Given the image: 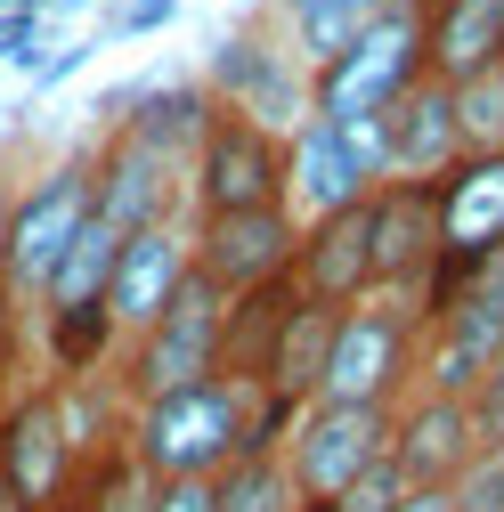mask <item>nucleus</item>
Instances as JSON below:
<instances>
[{"label": "nucleus", "mask_w": 504, "mask_h": 512, "mask_svg": "<svg viewBox=\"0 0 504 512\" xmlns=\"http://www.w3.org/2000/svg\"><path fill=\"white\" fill-rule=\"evenodd\" d=\"M204 90L228 114L269 122V131H293L309 114V66L293 57V41H261V33H228L204 66Z\"/></svg>", "instance_id": "nucleus-11"}, {"label": "nucleus", "mask_w": 504, "mask_h": 512, "mask_svg": "<svg viewBox=\"0 0 504 512\" xmlns=\"http://www.w3.org/2000/svg\"><path fill=\"white\" fill-rule=\"evenodd\" d=\"M0 171H9V147H0Z\"/></svg>", "instance_id": "nucleus-39"}, {"label": "nucleus", "mask_w": 504, "mask_h": 512, "mask_svg": "<svg viewBox=\"0 0 504 512\" xmlns=\"http://www.w3.org/2000/svg\"><path fill=\"white\" fill-rule=\"evenodd\" d=\"M480 9H496V17H504V0H480Z\"/></svg>", "instance_id": "nucleus-37"}, {"label": "nucleus", "mask_w": 504, "mask_h": 512, "mask_svg": "<svg viewBox=\"0 0 504 512\" xmlns=\"http://www.w3.org/2000/svg\"><path fill=\"white\" fill-rule=\"evenodd\" d=\"M49 512H82V504H74V496H66V504H49Z\"/></svg>", "instance_id": "nucleus-36"}, {"label": "nucleus", "mask_w": 504, "mask_h": 512, "mask_svg": "<svg viewBox=\"0 0 504 512\" xmlns=\"http://www.w3.org/2000/svg\"><path fill=\"white\" fill-rule=\"evenodd\" d=\"M334 326H342V309L334 301H293V317H285V334H277V350H269V399L277 407H309V399H318V374H326V358H334Z\"/></svg>", "instance_id": "nucleus-18"}, {"label": "nucleus", "mask_w": 504, "mask_h": 512, "mask_svg": "<svg viewBox=\"0 0 504 512\" xmlns=\"http://www.w3.org/2000/svg\"><path fill=\"white\" fill-rule=\"evenodd\" d=\"M391 415L399 407H326V399H309L293 415V431L277 439V464L293 480L301 504H334L374 456H391Z\"/></svg>", "instance_id": "nucleus-7"}, {"label": "nucleus", "mask_w": 504, "mask_h": 512, "mask_svg": "<svg viewBox=\"0 0 504 512\" xmlns=\"http://www.w3.org/2000/svg\"><path fill=\"white\" fill-rule=\"evenodd\" d=\"M293 244H301V220L285 204L269 212H220V220H187V252H196V285H212L220 301L269 285V277H293Z\"/></svg>", "instance_id": "nucleus-10"}, {"label": "nucleus", "mask_w": 504, "mask_h": 512, "mask_svg": "<svg viewBox=\"0 0 504 512\" xmlns=\"http://www.w3.org/2000/svg\"><path fill=\"white\" fill-rule=\"evenodd\" d=\"M423 9H431V0H423Z\"/></svg>", "instance_id": "nucleus-40"}, {"label": "nucleus", "mask_w": 504, "mask_h": 512, "mask_svg": "<svg viewBox=\"0 0 504 512\" xmlns=\"http://www.w3.org/2000/svg\"><path fill=\"white\" fill-rule=\"evenodd\" d=\"M41 33H49V17H33V9H0V66L41 74Z\"/></svg>", "instance_id": "nucleus-28"}, {"label": "nucleus", "mask_w": 504, "mask_h": 512, "mask_svg": "<svg viewBox=\"0 0 504 512\" xmlns=\"http://www.w3.org/2000/svg\"><path fill=\"white\" fill-rule=\"evenodd\" d=\"M196 277V252H187V220L171 228H147V236H122L114 252V277H106V317H114V334L131 342L147 334L155 317L171 309V293Z\"/></svg>", "instance_id": "nucleus-12"}, {"label": "nucleus", "mask_w": 504, "mask_h": 512, "mask_svg": "<svg viewBox=\"0 0 504 512\" xmlns=\"http://www.w3.org/2000/svg\"><path fill=\"white\" fill-rule=\"evenodd\" d=\"M456 155H464V131H456V90L423 74V82L391 106V179H439Z\"/></svg>", "instance_id": "nucleus-16"}, {"label": "nucleus", "mask_w": 504, "mask_h": 512, "mask_svg": "<svg viewBox=\"0 0 504 512\" xmlns=\"http://www.w3.org/2000/svg\"><path fill=\"white\" fill-rule=\"evenodd\" d=\"M25 342H33V326H25L9 301H0V407H9V399H17V382H25V366H17ZM33 374H41V366H33Z\"/></svg>", "instance_id": "nucleus-29"}, {"label": "nucleus", "mask_w": 504, "mask_h": 512, "mask_svg": "<svg viewBox=\"0 0 504 512\" xmlns=\"http://www.w3.org/2000/svg\"><path fill=\"white\" fill-rule=\"evenodd\" d=\"M496 41H504L496 9H480V0H431L423 9V74L456 90V82L496 66Z\"/></svg>", "instance_id": "nucleus-17"}, {"label": "nucleus", "mask_w": 504, "mask_h": 512, "mask_svg": "<svg viewBox=\"0 0 504 512\" xmlns=\"http://www.w3.org/2000/svg\"><path fill=\"white\" fill-rule=\"evenodd\" d=\"M212 496H220V512H293V504H301L277 456H236V464L212 480Z\"/></svg>", "instance_id": "nucleus-23"}, {"label": "nucleus", "mask_w": 504, "mask_h": 512, "mask_svg": "<svg viewBox=\"0 0 504 512\" xmlns=\"http://www.w3.org/2000/svg\"><path fill=\"white\" fill-rule=\"evenodd\" d=\"M423 82V0H399L391 17H374L342 57L309 74V114L350 122V114H391Z\"/></svg>", "instance_id": "nucleus-4"}, {"label": "nucleus", "mask_w": 504, "mask_h": 512, "mask_svg": "<svg viewBox=\"0 0 504 512\" xmlns=\"http://www.w3.org/2000/svg\"><path fill=\"white\" fill-rule=\"evenodd\" d=\"M155 496H163V480L131 456V439L90 447L82 472H74V504H82V512H155Z\"/></svg>", "instance_id": "nucleus-22"}, {"label": "nucleus", "mask_w": 504, "mask_h": 512, "mask_svg": "<svg viewBox=\"0 0 504 512\" xmlns=\"http://www.w3.org/2000/svg\"><path fill=\"white\" fill-rule=\"evenodd\" d=\"M90 147H74L66 163H49L41 179H25L9 196V228H0V301L17 317H33V293L49 285V269L66 261V244L90 228Z\"/></svg>", "instance_id": "nucleus-2"}, {"label": "nucleus", "mask_w": 504, "mask_h": 512, "mask_svg": "<svg viewBox=\"0 0 504 512\" xmlns=\"http://www.w3.org/2000/svg\"><path fill=\"white\" fill-rule=\"evenodd\" d=\"M293 285L309 301H366L374 293V244H366V196L342 204V212H318V220H301V244H293Z\"/></svg>", "instance_id": "nucleus-14"}, {"label": "nucleus", "mask_w": 504, "mask_h": 512, "mask_svg": "<svg viewBox=\"0 0 504 512\" xmlns=\"http://www.w3.org/2000/svg\"><path fill=\"white\" fill-rule=\"evenodd\" d=\"M399 496H407V480H399V464L391 456H374L342 496H334V512H399Z\"/></svg>", "instance_id": "nucleus-27"}, {"label": "nucleus", "mask_w": 504, "mask_h": 512, "mask_svg": "<svg viewBox=\"0 0 504 512\" xmlns=\"http://www.w3.org/2000/svg\"><path fill=\"white\" fill-rule=\"evenodd\" d=\"M480 456V431L464 399H439V391H407L391 415V464L407 488H456V472Z\"/></svg>", "instance_id": "nucleus-13"}, {"label": "nucleus", "mask_w": 504, "mask_h": 512, "mask_svg": "<svg viewBox=\"0 0 504 512\" xmlns=\"http://www.w3.org/2000/svg\"><path fill=\"white\" fill-rule=\"evenodd\" d=\"M155 512H220V496H212V480H163Z\"/></svg>", "instance_id": "nucleus-31"}, {"label": "nucleus", "mask_w": 504, "mask_h": 512, "mask_svg": "<svg viewBox=\"0 0 504 512\" xmlns=\"http://www.w3.org/2000/svg\"><path fill=\"white\" fill-rule=\"evenodd\" d=\"M423 382V317L391 293H366L342 309L334 326V358L318 374L326 407H399Z\"/></svg>", "instance_id": "nucleus-3"}, {"label": "nucleus", "mask_w": 504, "mask_h": 512, "mask_svg": "<svg viewBox=\"0 0 504 512\" xmlns=\"http://www.w3.org/2000/svg\"><path fill=\"white\" fill-rule=\"evenodd\" d=\"M448 512H504V439H496V447H480V456L456 472Z\"/></svg>", "instance_id": "nucleus-25"}, {"label": "nucleus", "mask_w": 504, "mask_h": 512, "mask_svg": "<svg viewBox=\"0 0 504 512\" xmlns=\"http://www.w3.org/2000/svg\"><path fill=\"white\" fill-rule=\"evenodd\" d=\"M179 9H187V0H122V17H114V25H122V33H163Z\"/></svg>", "instance_id": "nucleus-30"}, {"label": "nucleus", "mask_w": 504, "mask_h": 512, "mask_svg": "<svg viewBox=\"0 0 504 512\" xmlns=\"http://www.w3.org/2000/svg\"><path fill=\"white\" fill-rule=\"evenodd\" d=\"M82 57H90V41H74L66 57H41V74H33V82H41V90H49V82H66V74L82 66Z\"/></svg>", "instance_id": "nucleus-32"}, {"label": "nucleus", "mask_w": 504, "mask_h": 512, "mask_svg": "<svg viewBox=\"0 0 504 512\" xmlns=\"http://www.w3.org/2000/svg\"><path fill=\"white\" fill-rule=\"evenodd\" d=\"M269 9L285 17V33H293V57L309 74L326 66V57H342L374 17H391L399 0H269Z\"/></svg>", "instance_id": "nucleus-21"}, {"label": "nucleus", "mask_w": 504, "mask_h": 512, "mask_svg": "<svg viewBox=\"0 0 504 512\" xmlns=\"http://www.w3.org/2000/svg\"><path fill=\"white\" fill-rule=\"evenodd\" d=\"M131 106H139V114H122V131H139V139H147L155 155H171L179 171L196 163L212 114H220V98H212L204 82H163V90H139Z\"/></svg>", "instance_id": "nucleus-20"}, {"label": "nucleus", "mask_w": 504, "mask_h": 512, "mask_svg": "<svg viewBox=\"0 0 504 512\" xmlns=\"http://www.w3.org/2000/svg\"><path fill=\"white\" fill-rule=\"evenodd\" d=\"M366 244H374V293H391L423 317V285L439 269V196L431 179H383L366 196Z\"/></svg>", "instance_id": "nucleus-9"}, {"label": "nucleus", "mask_w": 504, "mask_h": 512, "mask_svg": "<svg viewBox=\"0 0 504 512\" xmlns=\"http://www.w3.org/2000/svg\"><path fill=\"white\" fill-rule=\"evenodd\" d=\"M285 204V131L252 114H212V131L187 163V220H220V212H269Z\"/></svg>", "instance_id": "nucleus-6"}, {"label": "nucleus", "mask_w": 504, "mask_h": 512, "mask_svg": "<svg viewBox=\"0 0 504 512\" xmlns=\"http://www.w3.org/2000/svg\"><path fill=\"white\" fill-rule=\"evenodd\" d=\"M220 309H228V301H220L212 285L187 277L155 326L122 342V366H114L122 407H155V399H171V391L212 382V374H220Z\"/></svg>", "instance_id": "nucleus-5"}, {"label": "nucleus", "mask_w": 504, "mask_h": 512, "mask_svg": "<svg viewBox=\"0 0 504 512\" xmlns=\"http://www.w3.org/2000/svg\"><path fill=\"white\" fill-rule=\"evenodd\" d=\"M0 228H9V187H0Z\"/></svg>", "instance_id": "nucleus-34"}, {"label": "nucleus", "mask_w": 504, "mask_h": 512, "mask_svg": "<svg viewBox=\"0 0 504 512\" xmlns=\"http://www.w3.org/2000/svg\"><path fill=\"white\" fill-rule=\"evenodd\" d=\"M90 212H98L114 236L171 228V220H187V171H179L171 155H155L139 131L106 122V139L90 147Z\"/></svg>", "instance_id": "nucleus-8"}, {"label": "nucleus", "mask_w": 504, "mask_h": 512, "mask_svg": "<svg viewBox=\"0 0 504 512\" xmlns=\"http://www.w3.org/2000/svg\"><path fill=\"white\" fill-rule=\"evenodd\" d=\"M82 431L57 374H25L17 399L0 407V512H49L74 496Z\"/></svg>", "instance_id": "nucleus-1"}, {"label": "nucleus", "mask_w": 504, "mask_h": 512, "mask_svg": "<svg viewBox=\"0 0 504 512\" xmlns=\"http://www.w3.org/2000/svg\"><path fill=\"white\" fill-rule=\"evenodd\" d=\"M399 512H448V488H407Z\"/></svg>", "instance_id": "nucleus-33"}, {"label": "nucleus", "mask_w": 504, "mask_h": 512, "mask_svg": "<svg viewBox=\"0 0 504 512\" xmlns=\"http://www.w3.org/2000/svg\"><path fill=\"white\" fill-rule=\"evenodd\" d=\"M301 285L293 277H269V285H252L220 309V374H244V382H261L269 374V350L285 334V317H293Z\"/></svg>", "instance_id": "nucleus-19"}, {"label": "nucleus", "mask_w": 504, "mask_h": 512, "mask_svg": "<svg viewBox=\"0 0 504 512\" xmlns=\"http://www.w3.org/2000/svg\"><path fill=\"white\" fill-rule=\"evenodd\" d=\"M293 512H334V504H293Z\"/></svg>", "instance_id": "nucleus-35"}, {"label": "nucleus", "mask_w": 504, "mask_h": 512, "mask_svg": "<svg viewBox=\"0 0 504 512\" xmlns=\"http://www.w3.org/2000/svg\"><path fill=\"white\" fill-rule=\"evenodd\" d=\"M334 139L350 147V163L366 171V187L391 179V114H350V122H334Z\"/></svg>", "instance_id": "nucleus-26"}, {"label": "nucleus", "mask_w": 504, "mask_h": 512, "mask_svg": "<svg viewBox=\"0 0 504 512\" xmlns=\"http://www.w3.org/2000/svg\"><path fill=\"white\" fill-rule=\"evenodd\" d=\"M358 196H374V187H366V171L350 163V147L334 139V122L301 114L293 131H285V212H293V220H318V212H342V204H358Z\"/></svg>", "instance_id": "nucleus-15"}, {"label": "nucleus", "mask_w": 504, "mask_h": 512, "mask_svg": "<svg viewBox=\"0 0 504 512\" xmlns=\"http://www.w3.org/2000/svg\"><path fill=\"white\" fill-rule=\"evenodd\" d=\"M496 74H504V41H496Z\"/></svg>", "instance_id": "nucleus-38"}, {"label": "nucleus", "mask_w": 504, "mask_h": 512, "mask_svg": "<svg viewBox=\"0 0 504 512\" xmlns=\"http://www.w3.org/2000/svg\"><path fill=\"white\" fill-rule=\"evenodd\" d=\"M456 131H464V155L504 147V74L496 66L472 74V82H456Z\"/></svg>", "instance_id": "nucleus-24"}]
</instances>
